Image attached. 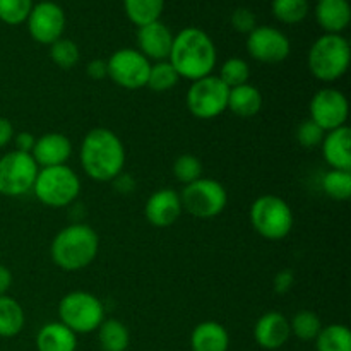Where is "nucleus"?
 <instances>
[{"instance_id":"obj_1","label":"nucleus","mask_w":351,"mask_h":351,"mask_svg":"<svg viewBox=\"0 0 351 351\" xmlns=\"http://www.w3.org/2000/svg\"><path fill=\"white\" fill-rule=\"evenodd\" d=\"M79 160L91 180L113 182L125 167V147L113 130L96 127L82 139Z\"/></svg>"},{"instance_id":"obj_2","label":"nucleus","mask_w":351,"mask_h":351,"mask_svg":"<svg viewBox=\"0 0 351 351\" xmlns=\"http://www.w3.org/2000/svg\"><path fill=\"white\" fill-rule=\"evenodd\" d=\"M218 53L215 41L199 27H185L173 36L168 62L173 65L180 79L197 81L213 74Z\"/></svg>"},{"instance_id":"obj_3","label":"nucleus","mask_w":351,"mask_h":351,"mask_svg":"<svg viewBox=\"0 0 351 351\" xmlns=\"http://www.w3.org/2000/svg\"><path fill=\"white\" fill-rule=\"evenodd\" d=\"M99 239L95 228L84 223H74L55 235L50 245V256L55 266L74 273L88 267L98 256Z\"/></svg>"},{"instance_id":"obj_4","label":"nucleus","mask_w":351,"mask_h":351,"mask_svg":"<svg viewBox=\"0 0 351 351\" xmlns=\"http://www.w3.org/2000/svg\"><path fill=\"white\" fill-rule=\"evenodd\" d=\"M351 60L348 40L341 34H322L308 50V71L322 82H335L346 74Z\"/></svg>"},{"instance_id":"obj_5","label":"nucleus","mask_w":351,"mask_h":351,"mask_svg":"<svg viewBox=\"0 0 351 351\" xmlns=\"http://www.w3.org/2000/svg\"><path fill=\"white\" fill-rule=\"evenodd\" d=\"M254 232L266 240H283L293 230L295 218L290 204L280 195L266 194L252 202L249 211Z\"/></svg>"},{"instance_id":"obj_6","label":"nucleus","mask_w":351,"mask_h":351,"mask_svg":"<svg viewBox=\"0 0 351 351\" xmlns=\"http://www.w3.org/2000/svg\"><path fill=\"white\" fill-rule=\"evenodd\" d=\"M33 192L41 204L60 209L72 204L81 192L77 173L67 165L40 168L34 180Z\"/></svg>"},{"instance_id":"obj_7","label":"nucleus","mask_w":351,"mask_h":351,"mask_svg":"<svg viewBox=\"0 0 351 351\" xmlns=\"http://www.w3.org/2000/svg\"><path fill=\"white\" fill-rule=\"evenodd\" d=\"M58 319L75 335H89L105 321V307L89 291H71L58 304Z\"/></svg>"},{"instance_id":"obj_8","label":"nucleus","mask_w":351,"mask_h":351,"mask_svg":"<svg viewBox=\"0 0 351 351\" xmlns=\"http://www.w3.org/2000/svg\"><path fill=\"white\" fill-rule=\"evenodd\" d=\"M184 211L199 219H213L225 211L228 204V192L213 178L201 177L199 180L185 185L180 192Z\"/></svg>"},{"instance_id":"obj_9","label":"nucleus","mask_w":351,"mask_h":351,"mask_svg":"<svg viewBox=\"0 0 351 351\" xmlns=\"http://www.w3.org/2000/svg\"><path fill=\"white\" fill-rule=\"evenodd\" d=\"M230 88H226L218 75H206L191 84L187 91V108L195 119L211 120L228 110Z\"/></svg>"},{"instance_id":"obj_10","label":"nucleus","mask_w":351,"mask_h":351,"mask_svg":"<svg viewBox=\"0 0 351 351\" xmlns=\"http://www.w3.org/2000/svg\"><path fill=\"white\" fill-rule=\"evenodd\" d=\"M40 167L33 156L21 151H9L0 158V194L21 197L33 191Z\"/></svg>"},{"instance_id":"obj_11","label":"nucleus","mask_w":351,"mask_h":351,"mask_svg":"<svg viewBox=\"0 0 351 351\" xmlns=\"http://www.w3.org/2000/svg\"><path fill=\"white\" fill-rule=\"evenodd\" d=\"M108 77L123 89H141L147 84L151 64L139 50L120 48L106 60Z\"/></svg>"},{"instance_id":"obj_12","label":"nucleus","mask_w":351,"mask_h":351,"mask_svg":"<svg viewBox=\"0 0 351 351\" xmlns=\"http://www.w3.org/2000/svg\"><path fill=\"white\" fill-rule=\"evenodd\" d=\"M311 120H314L324 132L345 127L348 122L350 105L348 98L339 89H319L308 105Z\"/></svg>"},{"instance_id":"obj_13","label":"nucleus","mask_w":351,"mask_h":351,"mask_svg":"<svg viewBox=\"0 0 351 351\" xmlns=\"http://www.w3.org/2000/svg\"><path fill=\"white\" fill-rule=\"evenodd\" d=\"M247 51L261 64H280L288 58L291 45L283 31L271 26H257L247 34Z\"/></svg>"},{"instance_id":"obj_14","label":"nucleus","mask_w":351,"mask_h":351,"mask_svg":"<svg viewBox=\"0 0 351 351\" xmlns=\"http://www.w3.org/2000/svg\"><path fill=\"white\" fill-rule=\"evenodd\" d=\"M27 31L36 43L48 45L60 40L65 29V12L58 3L40 2L33 5L26 19Z\"/></svg>"},{"instance_id":"obj_15","label":"nucleus","mask_w":351,"mask_h":351,"mask_svg":"<svg viewBox=\"0 0 351 351\" xmlns=\"http://www.w3.org/2000/svg\"><path fill=\"white\" fill-rule=\"evenodd\" d=\"M182 211L184 208H182L180 194L173 189H160L153 192L144 206V216L156 228H167L177 223Z\"/></svg>"},{"instance_id":"obj_16","label":"nucleus","mask_w":351,"mask_h":351,"mask_svg":"<svg viewBox=\"0 0 351 351\" xmlns=\"http://www.w3.org/2000/svg\"><path fill=\"white\" fill-rule=\"evenodd\" d=\"M290 336V319L276 311L261 315L254 326V339L263 350L274 351L283 348Z\"/></svg>"},{"instance_id":"obj_17","label":"nucleus","mask_w":351,"mask_h":351,"mask_svg":"<svg viewBox=\"0 0 351 351\" xmlns=\"http://www.w3.org/2000/svg\"><path fill=\"white\" fill-rule=\"evenodd\" d=\"M72 154V143L60 132H48L38 137L31 156L40 168L60 167L69 161Z\"/></svg>"},{"instance_id":"obj_18","label":"nucleus","mask_w":351,"mask_h":351,"mask_svg":"<svg viewBox=\"0 0 351 351\" xmlns=\"http://www.w3.org/2000/svg\"><path fill=\"white\" fill-rule=\"evenodd\" d=\"M171 43H173V34H171L168 26H165L161 21L146 24V26H141L139 31H137L139 51L147 58V60H149V58H153V60L156 62L168 60Z\"/></svg>"},{"instance_id":"obj_19","label":"nucleus","mask_w":351,"mask_h":351,"mask_svg":"<svg viewBox=\"0 0 351 351\" xmlns=\"http://www.w3.org/2000/svg\"><path fill=\"white\" fill-rule=\"evenodd\" d=\"M322 156L332 170H351V130L348 125L326 132Z\"/></svg>"},{"instance_id":"obj_20","label":"nucleus","mask_w":351,"mask_h":351,"mask_svg":"<svg viewBox=\"0 0 351 351\" xmlns=\"http://www.w3.org/2000/svg\"><path fill=\"white\" fill-rule=\"evenodd\" d=\"M315 19L328 34H341L351 21L348 0H317Z\"/></svg>"},{"instance_id":"obj_21","label":"nucleus","mask_w":351,"mask_h":351,"mask_svg":"<svg viewBox=\"0 0 351 351\" xmlns=\"http://www.w3.org/2000/svg\"><path fill=\"white\" fill-rule=\"evenodd\" d=\"M191 348L192 351H228V331L216 321L201 322L191 335Z\"/></svg>"},{"instance_id":"obj_22","label":"nucleus","mask_w":351,"mask_h":351,"mask_svg":"<svg viewBox=\"0 0 351 351\" xmlns=\"http://www.w3.org/2000/svg\"><path fill=\"white\" fill-rule=\"evenodd\" d=\"M38 351H75L77 350V335L67 326L58 322H48L41 326L36 335Z\"/></svg>"},{"instance_id":"obj_23","label":"nucleus","mask_w":351,"mask_h":351,"mask_svg":"<svg viewBox=\"0 0 351 351\" xmlns=\"http://www.w3.org/2000/svg\"><path fill=\"white\" fill-rule=\"evenodd\" d=\"M263 108V95L259 89L252 84H242L230 89L228 95V110L237 117L250 119L257 115Z\"/></svg>"},{"instance_id":"obj_24","label":"nucleus","mask_w":351,"mask_h":351,"mask_svg":"<svg viewBox=\"0 0 351 351\" xmlns=\"http://www.w3.org/2000/svg\"><path fill=\"white\" fill-rule=\"evenodd\" d=\"M96 331L101 351H127L129 348L130 332L119 319H105Z\"/></svg>"},{"instance_id":"obj_25","label":"nucleus","mask_w":351,"mask_h":351,"mask_svg":"<svg viewBox=\"0 0 351 351\" xmlns=\"http://www.w3.org/2000/svg\"><path fill=\"white\" fill-rule=\"evenodd\" d=\"M26 324V315L17 300L9 295L0 297V338H14Z\"/></svg>"},{"instance_id":"obj_26","label":"nucleus","mask_w":351,"mask_h":351,"mask_svg":"<svg viewBox=\"0 0 351 351\" xmlns=\"http://www.w3.org/2000/svg\"><path fill=\"white\" fill-rule=\"evenodd\" d=\"M127 17L137 27L160 21L165 9V0H123Z\"/></svg>"},{"instance_id":"obj_27","label":"nucleus","mask_w":351,"mask_h":351,"mask_svg":"<svg viewBox=\"0 0 351 351\" xmlns=\"http://www.w3.org/2000/svg\"><path fill=\"white\" fill-rule=\"evenodd\" d=\"M317 351H351V332L345 324L324 326L315 338Z\"/></svg>"},{"instance_id":"obj_28","label":"nucleus","mask_w":351,"mask_h":351,"mask_svg":"<svg viewBox=\"0 0 351 351\" xmlns=\"http://www.w3.org/2000/svg\"><path fill=\"white\" fill-rule=\"evenodd\" d=\"M322 328L321 317L312 311H300L290 319L291 336L300 341H315Z\"/></svg>"},{"instance_id":"obj_29","label":"nucleus","mask_w":351,"mask_h":351,"mask_svg":"<svg viewBox=\"0 0 351 351\" xmlns=\"http://www.w3.org/2000/svg\"><path fill=\"white\" fill-rule=\"evenodd\" d=\"M322 191L332 201H348L351 197V170H329L322 177Z\"/></svg>"},{"instance_id":"obj_30","label":"nucleus","mask_w":351,"mask_h":351,"mask_svg":"<svg viewBox=\"0 0 351 351\" xmlns=\"http://www.w3.org/2000/svg\"><path fill=\"white\" fill-rule=\"evenodd\" d=\"M178 81H180V75L177 74L173 65L168 60H161L156 62L154 65H151L146 86L151 91L165 93L170 91L171 88H175V86L178 84Z\"/></svg>"},{"instance_id":"obj_31","label":"nucleus","mask_w":351,"mask_h":351,"mask_svg":"<svg viewBox=\"0 0 351 351\" xmlns=\"http://www.w3.org/2000/svg\"><path fill=\"white\" fill-rule=\"evenodd\" d=\"M273 16L283 24H298L307 17L308 0H273Z\"/></svg>"},{"instance_id":"obj_32","label":"nucleus","mask_w":351,"mask_h":351,"mask_svg":"<svg viewBox=\"0 0 351 351\" xmlns=\"http://www.w3.org/2000/svg\"><path fill=\"white\" fill-rule=\"evenodd\" d=\"M219 81L226 86V88H237V86L247 84L250 79V67L243 58L232 57L228 60L223 62L221 69L218 74Z\"/></svg>"},{"instance_id":"obj_33","label":"nucleus","mask_w":351,"mask_h":351,"mask_svg":"<svg viewBox=\"0 0 351 351\" xmlns=\"http://www.w3.org/2000/svg\"><path fill=\"white\" fill-rule=\"evenodd\" d=\"M79 47L72 40H67V38H60L55 43L50 45V58L53 60L55 65H58L64 71H69V69L74 67L79 62Z\"/></svg>"},{"instance_id":"obj_34","label":"nucleus","mask_w":351,"mask_h":351,"mask_svg":"<svg viewBox=\"0 0 351 351\" xmlns=\"http://www.w3.org/2000/svg\"><path fill=\"white\" fill-rule=\"evenodd\" d=\"M33 9V0H0V21L9 26L26 23Z\"/></svg>"},{"instance_id":"obj_35","label":"nucleus","mask_w":351,"mask_h":351,"mask_svg":"<svg viewBox=\"0 0 351 351\" xmlns=\"http://www.w3.org/2000/svg\"><path fill=\"white\" fill-rule=\"evenodd\" d=\"M173 175L184 185L192 184L202 177V161L194 154H180L173 163Z\"/></svg>"},{"instance_id":"obj_36","label":"nucleus","mask_w":351,"mask_h":351,"mask_svg":"<svg viewBox=\"0 0 351 351\" xmlns=\"http://www.w3.org/2000/svg\"><path fill=\"white\" fill-rule=\"evenodd\" d=\"M295 136H297L298 144H300L302 147H305V149H314V147L321 146L322 141H324L326 132L314 122V120L307 119L297 127Z\"/></svg>"},{"instance_id":"obj_37","label":"nucleus","mask_w":351,"mask_h":351,"mask_svg":"<svg viewBox=\"0 0 351 351\" xmlns=\"http://www.w3.org/2000/svg\"><path fill=\"white\" fill-rule=\"evenodd\" d=\"M232 26L233 29L239 31V33L249 34L250 31H254L257 27L256 14L250 9H245V7H239V9L232 14Z\"/></svg>"},{"instance_id":"obj_38","label":"nucleus","mask_w":351,"mask_h":351,"mask_svg":"<svg viewBox=\"0 0 351 351\" xmlns=\"http://www.w3.org/2000/svg\"><path fill=\"white\" fill-rule=\"evenodd\" d=\"M295 285V273L291 269H281L280 273L274 276L273 288L278 295H285L293 288Z\"/></svg>"},{"instance_id":"obj_39","label":"nucleus","mask_w":351,"mask_h":351,"mask_svg":"<svg viewBox=\"0 0 351 351\" xmlns=\"http://www.w3.org/2000/svg\"><path fill=\"white\" fill-rule=\"evenodd\" d=\"M86 74H88V77H91L93 81H103L105 77H108L106 60H101V58H95V60H91L88 65H86Z\"/></svg>"},{"instance_id":"obj_40","label":"nucleus","mask_w":351,"mask_h":351,"mask_svg":"<svg viewBox=\"0 0 351 351\" xmlns=\"http://www.w3.org/2000/svg\"><path fill=\"white\" fill-rule=\"evenodd\" d=\"M14 146H16V151H21V153L31 154L33 151L34 143H36V137L31 132H17L14 134Z\"/></svg>"},{"instance_id":"obj_41","label":"nucleus","mask_w":351,"mask_h":351,"mask_svg":"<svg viewBox=\"0 0 351 351\" xmlns=\"http://www.w3.org/2000/svg\"><path fill=\"white\" fill-rule=\"evenodd\" d=\"M14 127L10 123L9 119L5 117H0V149L5 146H9L14 139Z\"/></svg>"},{"instance_id":"obj_42","label":"nucleus","mask_w":351,"mask_h":351,"mask_svg":"<svg viewBox=\"0 0 351 351\" xmlns=\"http://www.w3.org/2000/svg\"><path fill=\"white\" fill-rule=\"evenodd\" d=\"M10 285H12V273H10L9 267L0 264V297H2V295H7Z\"/></svg>"},{"instance_id":"obj_43","label":"nucleus","mask_w":351,"mask_h":351,"mask_svg":"<svg viewBox=\"0 0 351 351\" xmlns=\"http://www.w3.org/2000/svg\"><path fill=\"white\" fill-rule=\"evenodd\" d=\"M113 182H115L117 189H119L120 192H132L134 191V182H132V178L129 177V175L120 173L119 177H117Z\"/></svg>"}]
</instances>
